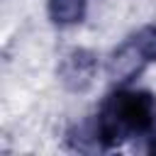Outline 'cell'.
<instances>
[{
	"instance_id": "3",
	"label": "cell",
	"mask_w": 156,
	"mask_h": 156,
	"mask_svg": "<svg viewBox=\"0 0 156 156\" xmlns=\"http://www.w3.org/2000/svg\"><path fill=\"white\" fill-rule=\"evenodd\" d=\"M93 71H95V61L90 54L85 51H71L63 61V68H61V76L63 80L71 85V88H88L90 80H93Z\"/></svg>"
},
{
	"instance_id": "1",
	"label": "cell",
	"mask_w": 156,
	"mask_h": 156,
	"mask_svg": "<svg viewBox=\"0 0 156 156\" xmlns=\"http://www.w3.org/2000/svg\"><path fill=\"white\" fill-rule=\"evenodd\" d=\"M156 124V98L149 90L119 85L98 107L95 117L78 124L68 134V144L78 151H107L129 139L146 136Z\"/></svg>"
},
{
	"instance_id": "4",
	"label": "cell",
	"mask_w": 156,
	"mask_h": 156,
	"mask_svg": "<svg viewBox=\"0 0 156 156\" xmlns=\"http://www.w3.org/2000/svg\"><path fill=\"white\" fill-rule=\"evenodd\" d=\"M49 15L61 27L76 24L85 15V0H49Z\"/></svg>"
},
{
	"instance_id": "2",
	"label": "cell",
	"mask_w": 156,
	"mask_h": 156,
	"mask_svg": "<svg viewBox=\"0 0 156 156\" xmlns=\"http://www.w3.org/2000/svg\"><path fill=\"white\" fill-rule=\"evenodd\" d=\"M154 61H156V27H144L132 37H127L112 51L107 61V76L115 83L127 85Z\"/></svg>"
},
{
	"instance_id": "5",
	"label": "cell",
	"mask_w": 156,
	"mask_h": 156,
	"mask_svg": "<svg viewBox=\"0 0 156 156\" xmlns=\"http://www.w3.org/2000/svg\"><path fill=\"white\" fill-rule=\"evenodd\" d=\"M144 139H146V151H149V154H156V124L151 127V132H149Z\"/></svg>"
}]
</instances>
